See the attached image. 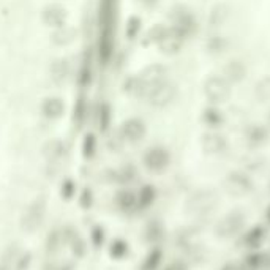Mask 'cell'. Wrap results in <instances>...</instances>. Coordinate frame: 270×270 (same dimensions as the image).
<instances>
[{"label": "cell", "instance_id": "obj_1", "mask_svg": "<svg viewBox=\"0 0 270 270\" xmlns=\"http://www.w3.org/2000/svg\"><path fill=\"white\" fill-rule=\"evenodd\" d=\"M203 92L206 95V98L212 103H226L231 96V82L226 81L223 76H210L204 81L203 85Z\"/></svg>", "mask_w": 270, "mask_h": 270}, {"label": "cell", "instance_id": "obj_2", "mask_svg": "<svg viewBox=\"0 0 270 270\" xmlns=\"http://www.w3.org/2000/svg\"><path fill=\"white\" fill-rule=\"evenodd\" d=\"M177 95V90L176 87L171 82L167 81H161L158 82L156 85H153V87L149 90L147 93V99L149 103L155 108H164L167 105H171L174 102V98Z\"/></svg>", "mask_w": 270, "mask_h": 270}, {"label": "cell", "instance_id": "obj_3", "mask_svg": "<svg viewBox=\"0 0 270 270\" xmlns=\"http://www.w3.org/2000/svg\"><path fill=\"white\" fill-rule=\"evenodd\" d=\"M183 40H185V35L179 32L176 27H171V28H164L160 40L156 41V45L160 46L161 52L171 55V54H177L182 49Z\"/></svg>", "mask_w": 270, "mask_h": 270}, {"label": "cell", "instance_id": "obj_4", "mask_svg": "<svg viewBox=\"0 0 270 270\" xmlns=\"http://www.w3.org/2000/svg\"><path fill=\"white\" fill-rule=\"evenodd\" d=\"M144 163L150 171H155V173H158V171H163L167 163H169V155L164 149L161 147H153L150 149L146 156H144Z\"/></svg>", "mask_w": 270, "mask_h": 270}, {"label": "cell", "instance_id": "obj_5", "mask_svg": "<svg viewBox=\"0 0 270 270\" xmlns=\"http://www.w3.org/2000/svg\"><path fill=\"white\" fill-rule=\"evenodd\" d=\"M43 217H45V207L37 203L32 207H28V210L24 213V218H22L24 229H27L28 232L37 231L43 221Z\"/></svg>", "mask_w": 270, "mask_h": 270}, {"label": "cell", "instance_id": "obj_6", "mask_svg": "<svg viewBox=\"0 0 270 270\" xmlns=\"http://www.w3.org/2000/svg\"><path fill=\"white\" fill-rule=\"evenodd\" d=\"M122 134L125 139H128L130 142H138L144 138L146 134V125L139 119H130L126 120L122 126Z\"/></svg>", "mask_w": 270, "mask_h": 270}, {"label": "cell", "instance_id": "obj_7", "mask_svg": "<svg viewBox=\"0 0 270 270\" xmlns=\"http://www.w3.org/2000/svg\"><path fill=\"white\" fill-rule=\"evenodd\" d=\"M245 76H247V68L239 60H231L229 63H226V66L223 70V78L226 81H229L231 84L232 82L237 84L240 81H244Z\"/></svg>", "mask_w": 270, "mask_h": 270}, {"label": "cell", "instance_id": "obj_8", "mask_svg": "<svg viewBox=\"0 0 270 270\" xmlns=\"http://www.w3.org/2000/svg\"><path fill=\"white\" fill-rule=\"evenodd\" d=\"M63 109H65L63 103L59 98H49L45 102V106H43V111H45L48 117H59L63 112Z\"/></svg>", "mask_w": 270, "mask_h": 270}, {"label": "cell", "instance_id": "obj_9", "mask_svg": "<svg viewBox=\"0 0 270 270\" xmlns=\"http://www.w3.org/2000/svg\"><path fill=\"white\" fill-rule=\"evenodd\" d=\"M224 147V138L220 134L204 136V149L207 152H220Z\"/></svg>", "mask_w": 270, "mask_h": 270}, {"label": "cell", "instance_id": "obj_10", "mask_svg": "<svg viewBox=\"0 0 270 270\" xmlns=\"http://www.w3.org/2000/svg\"><path fill=\"white\" fill-rule=\"evenodd\" d=\"M116 201H117V204L120 207L125 209V207H130L134 203V197H133V194L130 191H120L117 194V197H116Z\"/></svg>", "mask_w": 270, "mask_h": 270}, {"label": "cell", "instance_id": "obj_11", "mask_svg": "<svg viewBox=\"0 0 270 270\" xmlns=\"http://www.w3.org/2000/svg\"><path fill=\"white\" fill-rule=\"evenodd\" d=\"M204 120L207 123H210V125H217V123H220L223 120V117H221L220 111H217V109H207L204 112Z\"/></svg>", "mask_w": 270, "mask_h": 270}, {"label": "cell", "instance_id": "obj_12", "mask_svg": "<svg viewBox=\"0 0 270 270\" xmlns=\"http://www.w3.org/2000/svg\"><path fill=\"white\" fill-rule=\"evenodd\" d=\"M108 120H109V108L108 106H103V109L99 111V125L105 130L106 125H108Z\"/></svg>", "mask_w": 270, "mask_h": 270}, {"label": "cell", "instance_id": "obj_13", "mask_svg": "<svg viewBox=\"0 0 270 270\" xmlns=\"http://www.w3.org/2000/svg\"><path fill=\"white\" fill-rule=\"evenodd\" d=\"M144 4H153V2H156V0H142Z\"/></svg>", "mask_w": 270, "mask_h": 270}, {"label": "cell", "instance_id": "obj_14", "mask_svg": "<svg viewBox=\"0 0 270 270\" xmlns=\"http://www.w3.org/2000/svg\"><path fill=\"white\" fill-rule=\"evenodd\" d=\"M268 120H270V116H268Z\"/></svg>", "mask_w": 270, "mask_h": 270}]
</instances>
